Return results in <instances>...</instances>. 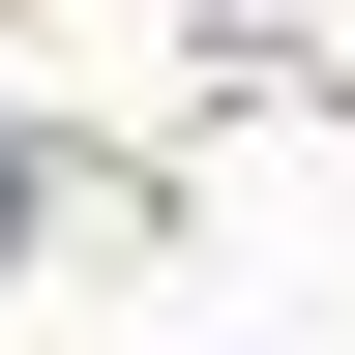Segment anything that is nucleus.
I'll return each instance as SVG.
<instances>
[{"instance_id": "obj_1", "label": "nucleus", "mask_w": 355, "mask_h": 355, "mask_svg": "<svg viewBox=\"0 0 355 355\" xmlns=\"http://www.w3.org/2000/svg\"><path fill=\"white\" fill-rule=\"evenodd\" d=\"M0 207H30V178H0Z\"/></svg>"}]
</instances>
